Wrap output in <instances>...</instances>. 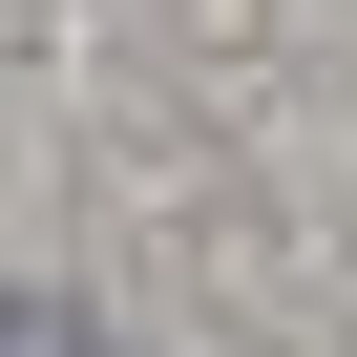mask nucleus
<instances>
[{
	"mask_svg": "<svg viewBox=\"0 0 357 357\" xmlns=\"http://www.w3.org/2000/svg\"><path fill=\"white\" fill-rule=\"evenodd\" d=\"M0 357H105V336H84L63 294H0Z\"/></svg>",
	"mask_w": 357,
	"mask_h": 357,
	"instance_id": "f257e3e1",
	"label": "nucleus"
}]
</instances>
